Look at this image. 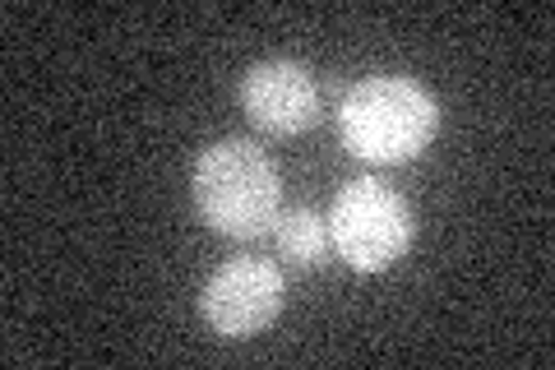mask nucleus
Wrapping results in <instances>:
<instances>
[{"label":"nucleus","instance_id":"nucleus-3","mask_svg":"<svg viewBox=\"0 0 555 370\" xmlns=\"http://www.w3.org/2000/svg\"><path fill=\"white\" fill-rule=\"evenodd\" d=\"M328 241L357 273H379L412 245V208L393 186L375 176L347 181L328 208Z\"/></svg>","mask_w":555,"mask_h":370},{"label":"nucleus","instance_id":"nucleus-5","mask_svg":"<svg viewBox=\"0 0 555 370\" xmlns=\"http://www.w3.org/2000/svg\"><path fill=\"white\" fill-rule=\"evenodd\" d=\"M241 107L264 135H301L320 120V88L301 61H259L241 79Z\"/></svg>","mask_w":555,"mask_h":370},{"label":"nucleus","instance_id":"nucleus-1","mask_svg":"<svg viewBox=\"0 0 555 370\" xmlns=\"http://www.w3.org/2000/svg\"><path fill=\"white\" fill-rule=\"evenodd\" d=\"M440 130V102L426 84L408 75H371L352 84L338 102V135L352 157L375 167L408 163Z\"/></svg>","mask_w":555,"mask_h":370},{"label":"nucleus","instance_id":"nucleus-2","mask_svg":"<svg viewBox=\"0 0 555 370\" xmlns=\"http://www.w3.org/2000/svg\"><path fill=\"white\" fill-rule=\"evenodd\" d=\"M195 208L218 237L255 241L283 214V176L250 139H218L195 157Z\"/></svg>","mask_w":555,"mask_h":370},{"label":"nucleus","instance_id":"nucleus-4","mask_svg":"<svg viewBox=\"0 0 555 370\" xmlns=\"http://www.w3.org/2000/svg\"><path fill=\"white\" fill-rule=\"evenodd\" d=\"M283 306L287 278L278 273V264L259 255H236L218 264L199 296V310L218 339H255L259 329H269L283 315Z\"/></svg>","mask_w":555,"mask_h":370},{"label":"nucleus","instance_id":"nucleus-6","mask_svg":"<svg viewBox=\"0 0 555 370\" xmlns=\"http://www.w3.org/2000/svg\"><path fill=\"white\" fill-rule=\"evenodd\" d=\"M278 232V251L283 259H292L297 269H320L334 251V241H328V218H320L315 208H283L273 222Z\"/></svg>","mask_w":555,"mask_h":370}]
</instances>
